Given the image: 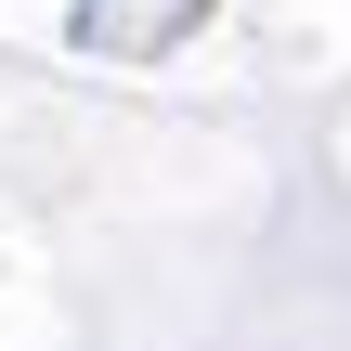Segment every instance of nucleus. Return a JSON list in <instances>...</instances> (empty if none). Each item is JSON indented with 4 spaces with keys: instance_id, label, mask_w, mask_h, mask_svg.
<instances>
[{
    "instance_id": "f257e3e1",
    "label": "nucleus",
    "mask_w": 351,
    "mask_h": 351,
    "mask_svg": "<svg viewBox=\"0 0 351 351\" xmlns=\"http://www.w3.org/2000/svg\"><path fill=\"white\" fill-rule=\"evenodd\" d=\"M195 13H208V0H78V52H104V65H156V52H182Z\"/></svg>"
}]
</instances>
